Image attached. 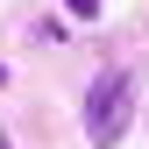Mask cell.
Instances as JSON below:
<instances>
[{"instance_id": "cell-1", "label": "cell", "mask_w": 149, "mask_h": 149, "mask_svg": "<svg viewBox=\"0 0 149 149\" xmlns=\"http://www.w3.org/2000/svg\"><path fill=\"white\" fill-rule=\"evenodd\" d=\"M128 128H135V85H128V71H100L85 85V142L92 149H121Z\"/></svg>"}, {"instance_id": "cell-2", "label": "cell", "mask_w": 149, "mask_h": 149, "mask_svg": "<svg viewBox=\"0 0 149 149\" xmlns=\"http://www.w3.org/2000/svg\"><path fill=\"white\" fill-rule=\"evenodd\" d=\"M71 14H78V22H92V14H100V0H64Z\"/></svg>"}, {"instance_id": "cell-4", "label": "cell", "mask_w": 149, "mask_h": 149, "mask_svg": "<svg viewBox=\"0 0 149 149\" xmlns=\"http://www.w3.org/2000/svg\"><path fill=\"white\" fill-rule=\"evenodd\" d=\"M0 85H7V64H0Z\"/></svg>"}, {"instance_id": "cell-3", "label": "cell", "mask_w": 149, "mask_h": 149, "mask_svg": "<svg viewBox=\"0 0 149 149\" xmlns=\"http://www.w3.org/2000/svg\"><path fill=\"white\" fill-rule=\"evenodd\" d=\"M0 149H14V135H7V128H0Z\"/></svg>"}]
</instances>
